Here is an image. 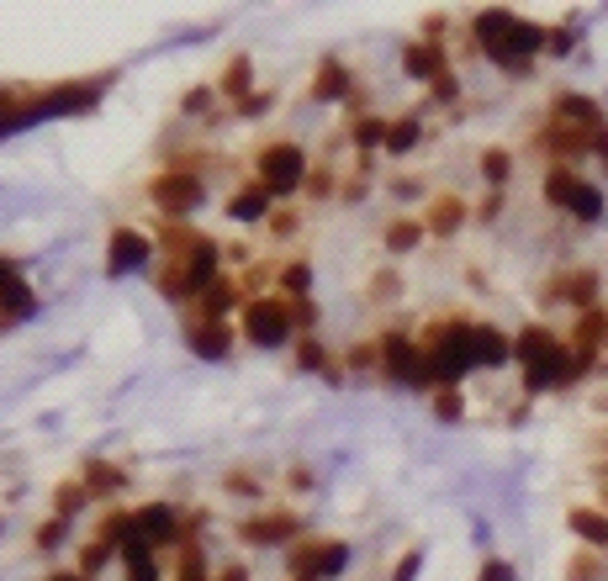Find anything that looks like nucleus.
I'll return each instance as SVG.
<instances>
[{"label":"nucleus","mask_w":608,"mask_h":581,"mask_svg":"<svg viewBox=\"0 0 608 581\" xmlns=\"http://www.w3.org/2000/svg\"><path fill=\"white\" fill-rule=\"evenodd\" d=\"M423 243V222H392V228H386V249L392 254H413Z\"/></svg>","instance_id":"obj_34"},{"label":"nucleus","mask_w":608,"mask_h":581,"mask_svg":"<svg viewBox=\"0 0 608 581\" xmlns=\"http://www.w3.org/2000/svg\"><path fill=\"white\" fill-rule=\"evenodd\" d=\"M265 222H270L275 238H291V233H297V212H270Z\"/></svg>","instance_id":"obj_48"},{"label":"nucleus","mask_w":608,"mask_h":581,"mask_svg":"<svg viewBox=\"0 0 608 581\" xmlns=\"http://www.w3.org/2000/svg\"><path fill=\"white\" fill-rule=\"evenodd\" d=\"M608 566H603V550H582L566 560V581H603Z\"/></svg>","instance_id":"obj_30"},{"label":"nucleus","mask_w":608,"mask_h":581,"mask_svg":"<svg viewBox=\"0 0 608 581\" xmlns=\"http://www.w3.org/2000/svg\"><path fill=\"white\" fill-rule=\"evenodd\" d=\"M180 106H186V111H196V117H201V111L212 106V85H196V90H186V101H180Z\"/></svg>","instance_id":"obj_49"},{"label":"nucleus","mask_w":608,"mask_h":581,"mask_svg":"<svg viewBox=\"0 0 608 581\" xmlns=\"http://www.w3.org/2000/svg\"><path fill=\"white\" fill-rule=\"evenodd\" d=\"M476 581H513V566L508 560H487V566L476 571Z\"/></svg>","instance_id":"obj_50"},{"label":"nucleus","mask_w":608,"mask_h":581,"mask_svg":"<svg viewBox=\"0 0 608 581\" xmlns=\"http://www.w3.org/2000/svg\"><path fill=\"white\" fill-rule=\"evenodd\" d=\"M275 212V196L265 191L260 180H249L244 191H233V201H228V217L233 222H260V217H270Z\"/></svg>","instance_id":"obj_16"},{"label":"nucleus","mask_w":608,"mask_h":581,"mask_svg":"<svg viewBox=\"0 0 608 581\" xmlns=\"http://www.w3.org/2000/svg\"><path fill=\"white\" fill-rule=\"evenodd\" d=\"M297 534H302L297 513H260V518L238 523V539H244V545H286V539H297Z\"/></svg>","instance_id":"obj_10"},{"label":"nucleus","mask_w":608,"mask_h":581,"mask_svg":"<svg viewBox=\"0 0 608 581\" xmlns=\"http://www.w3.org/2000/svg\"><path fill=\"white\" fill-rule=\"evenodd\" d=\"M48 581H90V576H80V571H53Z\"/></svg>","instance_id":"obj_55"},{"label":"nucleus","mask_w":608,"mask_h":581,"mask_svg":"<svg viewBox=\"0 0 608 581\" xmlns=\"http://www.w3.org/2000/svg\"><path fill=\"white\" fill-rule=\"evenodd\" d=\"M571 217H582V222H598V217H603V196H598V185H582L577 201H571Z\"/></svg>","instance_id":"obj_37"},{"label":"nucleus","mask_w":608,"mask_h":581,"mask_svg":"<svg viewBox=\"0 0 608 581\" xmlns=\"http://www.w3.org/2000/svg\"><path fill=\"white\" fill-rule=\"evenodd\" d=\"M418 566H423V550H408L397 560V571H392V581H413L418 576Z\"/></svg>","instance_id":"obj_47"},{"label":"nucleus","mask_w":608,"mask_h":581,"mask_svg":"<svg viewBox=\"0 0 608 581\" xmlns=\"http://www.w3.org/2000/svg\"><path fill=\"white\" fill-rule=\"evenodd\" d=\"M106 85H112V74H90V80L48 85V90H38V96H27V111H32V122H43V117H75V111H90V106L106 96Z\"/></svg>","instance_id":"obj_1"},{"label":"nucleus","mask_w":608,"mask_h":581,"mask_svg":"<svg viewBox=\"0 0 608 581\" xmlns=\"http://www.w3.org/2000/svg\"><path fill=\"white\" fill-rule=\"evenodd\" d=\"M149 254H154L149 233H138V228H112V238H106V275H133V270L149 265Z\"/></svg>","instance_id":"obj_8"},{"label":"nucleus","mask_w":608,"mask_h":581,"mask_svg":"<svg viewBox=\"0 0 608 581\" xmlns=\"http://www.w3.org/2000/svg\"><path fill=\"white\" fill-rule=\"evenodd\" d=\"M386 127H392V122H381V117H360L349 138H355V148H386Z\"/></svg>","instance_id":"obj_36"},{"label":"nucleus","mask_w":608,"mask_h":581,"mask_svg":"<svg viewBox=\"0 0 608 581\" xmlns=\"http://www.w3.org/2000/svg\"><path fill=\"white\" fill-rule=\"evenodd\" d=\"M186 339H191V354L201 360H223L233 349V328L228 323H201V317H186Z\"/></svg>","instance_id":"obj_11"},{"label":"nucleus","mask_w":608,"mask_h":581,"mask_svg":"<svg viewBox=\"0 0 608 581\" xmlns=\"http://www.w3.org/2000/svg\"><path fill=\"white\" fill-rule=\"evenodd\" d=\"M291 581H323L318 571H297V576H291Z\"/></svg>","instance_id":"obj_56"},{"label":"nucleus","mask_w":608,"mask_h":581,"mask_svg":"<svg viewBox=\"0 0 608 581\" xmlns=\"http://www.w3.org/2000/svg\"><path fill=\"white\" fill-rule=\"evenodd\" d=\"M133 534L138 539H149V545H180L186 539V518H180L170 502H143V508L133 513Z\"/></svg>","instance_id":"obj_6"},{"label":"nucleus","mask_w":608,"mask_h":581,"mask_svg":"<svg viewBox=\"0 0 608 581\" xmlns=\"http://www.w3.org/2000/svg\"><path fill=\"white\" fill-rule=\"evenodd\" d=\"M312 101H355V80H349V69L339 59H323L318 64V74H312Z\"/></svg>","instance_id":"obj_12"},{"label":"nucleus","mask_w":608,"mask_h":581,"mask_svg":"<svg viewBox=\"0 0 608 581\" xmlns=\"http://www.w3.org/2000/svg\"><path fill=\"white\" fill-rule=\"evenodd\" d=\"M503 360H513V344L503 339L497 328H487V323H476V339H471V365H503Z\"/></svg>","instance_id":"obj_20"},{"label":"nucleus","mask_w":608,"mask_h":581,"mask_svg":"<svg viewBox=\"0 0 608 581\" xmlns=\"http://www.w3.org/2000/svg\"><path fill=\"white\" fill-rule=\"evenodd\" d=\"M598 497H603V508H608V481H603V492H598Z\"/></svg>","instance_id":"obj_57"},{"label":"nucleus","mask_w":608,"mask_h":581,"mask_svg":"<svg viewBox=\"0 0 608 581\" xmlns=\"http://www.w3.org/2000/svg\"><path fill=\"white\" fill-rule=\"evenodd\" d=\"M112 555H117V545H106V539H90V545L80 550V576L96 581L106 566H112Z\"/></svg>","instance_id":"obj_33"},{"label":"nucleus","mask_w":608,"mask_h":581,"mask_svg":"<svg viewBox=\"0 0 608 581\" xmlns=\"http://www.w3.org/2000/svg\"><path fill=\"white\" fill-rule=\"evenodd\" d=\"M302 191H307V196H334V170H323V164H318V170H307V185H302Z\"/></svg>","instance_id":"obj_43"},{"label":"nucleus","mask_w":608,"mask_h":581,"mask_svg":"<svg viewBox=\"0 0 608 581\" xmlns=\"http://www.w3.org/2000/svg\"><path fill=\"white\" fill-rule=\"evenodd\" d=\"M11 280H22V265L11 254H0V286H11Z\"/></svg>","instance_id":"obj_53"},{"label":"nucleus","mask_w":608,"mask_h":581,"mask_svg":"<svg viewBox=\"0 0 608 581\" xmlns=\"http://www.w3.org/2000/svg\"><path fill=\"white\" fill-rule=\"evenodd\" d=\"M254 164H260V185L270 196H291L307 185V154L297 143H265Z\"/></svg>","instance_id":"obj_2"},{"label":"nucleus","mask_w":608,"mask_h":581,"mask_svg":"<svg viewBox=\"0 0 608 581\" xmlns=\"http://www.w3.org/2000/svg\"><path fill=\"white\" fill-rule=\"evenodd\" d=\"M508 170H513L508 148H487V154H482V175H487V185H497V191H503V185H508Z\"/></svg>","instance_id":"obj_35"},{"label":"nucleus","mask_w":608,"mask_h":581,"mask_svg":"<svg viewBox=\"0 0 608 581\" xmlns=\"http://www.w3.org/2000/svg\"><path fill=\"white\" fill-rule=\"evenodd\" d=\"M180 270H186V291H191V302H196L201 291H212L217 280H223V249H217L212 238H201L196 249L180 259Z\"/></svg>","instance_id":"obj_9"},{"label":"nucleus","mask_w":608,"mask_h":581,"mask_svg":"<svg viewBox=\"0 0 608 581\" xmlns=\"http://www.w3.org/2000/svg\"><path fill=\"white\" fill-rule=\"evenodd\" d=\"M545 48H550V53H566V48H571V32H566V27H561V32H550V37H545Z\"/></svg>","instance_id":"obj_54"},{"label":"nucleus","mask_w":608,"mask_h":581,"mask_svg":"<svg viewBox=\"0 0 608 581\" xmlns=\"http://www.w3.org/2000/svg\"><path fill=\"white\" fill-rule=\"evenodd\" d=\"M249 80H254V64L244 59V53H238V59H233V64L223 69V80H217V90H223V96H228V101L238 106V101L249 96Z\"/></svg>","instance_id":"obj_26"},{"label":"nucleus","mask_w":608,"mask_h":581,"mask_svg":"<svg viewBox=\"0 0 608 581\" xmlns=\"http://www.w3.org/2000/svg\"><path fill=\"white\" fill-rule=\"evenodd\" d=\"M418 138H423L418 117H397L392 127H386V148H392V154H408V148H418Z\"/></svg>","instance_id":"obj_32"},{"label":"nucleus","mask_w":608,"mask_h":581,"mask_svg":"<svg viewBox=\"0 0 608 581\" xmlns=\"http://www.w3.org/2000/svg\"><path fill=\"white\" fill-rule=\"evenodd\" d=\"M297 365H302V370H323V376H334V365H328V354H323L318 339H302V344H297Z\"/></svg>","instance_id":"obj_38"},{"label":"nucleus","mask_w":608,"mask_h":581,"mask_svg":"<svg viewBox=\"0 0 608 581\" xmlns=\"http://www.w3.org/2000/svg\"><path fill=\"white\" fill-rule=\"evenodd\" d=\"M38 312V296H32L27 280H11V286H0V317H32Z\"/></svg>","instance_id":"obj_25"},{"label":"nucleus","mask_w":608,"mask_h":581,"mask_svg":"<svg viewBox=\"0 0 608 581\" xmlns=\"http://www.w3.org/2000/svg\"><path fill=\"white\" fill-rule=\"evenodd\" d=\"M545 37H550V32H545L540 22H524V16H519V22H513V32L503 37V48L492 53V59H497V69H508V74L529 69V64H534V53L545 48Z\"/></svg>","instance_id":"obj_7"},{"label":"nucleus","mask_w":608,"mask_h":581,"mask_svg":"<svg viewBox=\"0 0 608 581\" xmlns=\"http://www.w3.org/2000/svg\"><path fill=\"white\" fill-rule=\"evenodd\" d=\"M233 111H238V117H265V111H270V96H265V90H249V96L238 101Z\"/></svg>","instance_id":"obj_44"},{"label":"nucleus","mask_w":608,"mask_h":581,"mask_svg":"<svg viewBox=\"0 0 608 581\" xmlns=\"http://www.w3.org/2000/svg\"><path fill=\"white\" fill-rule=\"evenodd\" d=\"M201 196H207V185H201V175H191V170H170V175H159V180L149 185V201H154L170 222L191 217L196 206H201Z\"/></svg>","instance_id":"obj_5"},{"label":"nucleus","mask_w":608,"mask_h":581,"mask_svg":"<svg viewBox=\"0 0 608 581\" xmlns=\"http://www.w3.org/2000/svg\"><path fill=\"white\" fill-rule=\"evenodd\" d=\"M127 481H133V476H127L117 460H85V492H90V497H101V492H122Z\"/></svg>","instance_id":"obj_22"},{"label":"nucleus","mask_w":608,"mask_h":581,"mask_svg":"<svg viewBox=\"0 0 608 581\" xmlns=\"http://www.w3.org/2000/svg\"><path fill=\"white\" fill-rule=\"evenodd\" d=\"M556 122L582 127V133H598L603 111H598V101H587V96H556Z\"/></svg>","instance_id":"obj_19"},{"label":"nucleus","mask_w":608,"mask_h":581,"mask_svg":"<svg viewBox=\"0 0 608 581\" xmlns=\"http://www.w3.org/2000/svg\"><path fill=\"white\" fill-rule=\"evenodd\" d=\"M402 69L413 74V80H439V74H445V48L439 43H429V37H418V43H408L402 48Z\"/></svg>","instance_id":"obj_14"},{"label":"nucleus","mask_w":608,"mask_h":581,"mask_svg":"<svg viewBox=\"0 0 608 581\" xmlns=\"http://www.w3.org/2000/svg\"><path fill=\"white\" fill-rule=\"evenodd\" d=\"M397 291H402V275H397V270H381V275H371V286H365V296H371V302H392Z\"/></svg>","instance_id":"obj_39"},{"label":"nucleus","mask_w":608,"mask_h":581,"mask_svg":"<svg viewBox=\"0 0 608 581\" xmlns=\"http://www.w3.org/2000/svg\"><path fill=\"white\" fill-rule=\"evenodd\" d=\"M429 90H434V101H439V106H445V101H455V96H460V80H455V74L445 69V74H439V80H434Z\"/></svg>","instance_id":"obj_45"},{"label":"nucleus","mask_w":608,"mask_h":581,"mask_svg":"<svg viewBox=\"0 0 608 581\" xmlns=\"http://www.w3.org/2000/svg\"><path fill=\"white\" fill-rule=\"evenodd\" d=\"M64 529H69V518H48L43 529H38V539H32V545H38L43 555H48V550H59V539H64Z\"/></svg>","instance_id":"obj_42"},{"label":"nucleus","mask_w":608,"mask_h":581,"mask_svg":"<svg viewBox=\"0 0 608 581\" xmlns=\"http://www.w3.org/2000/svg\"><path fill=\"white\" fill-rule=\"evenodd\" d=\"M318 323V312H312V302L302 296V302H291V328H312Z\"/></svg>","instance_id":"obj_51"},{"label":"nucleus","mask_w":608,"mask_h":581,"mask_svg":"<svg viewBox=\"0 0 608 581\" xmlns=\"http://www.w3.org/2000/svg\"><path fill=\"white\" fill-rule=\"evenodd\" d=\"M286 486H297V492H307V486H318V481H312V471H307V465H291Z\"/></svg>","instance_id":"obj_52"},{"label":"nucleus","mask_w":608,"mask_h":581,"mask_svg":"<svg viewBox=\"0 0 608 581\" xmlns=\"http://www.w3.org/2000/svg\"><path fill=\"white\" fill-rule=\"evenodd\" d=\"M32 111H27V96H16V90H0V138L16 133V127H27Z\"/></svg>","instance_id":"obj_28"},{"label":"nucleus","mask_w":608,"mask_h":581,"mask_svg":"<svg viewBox=\"0 0 608 581\" xmlns=\"http://www.w3.org/2000/svg\"><path fill=\"white\" fill-rule=\"evenodd\" d=\"M513 22H519V16H513V11H503V6H492V11H476V22H471V37H476V43H487V53H497V48H503V37L513 32Z\"/></svg>","instance_id":"obj_18"},{"label":"nucleus","mask_w":608,"mask_h":581,"mask_svg":"<svg viewBox=\"0 0 608 581\" xmlns=\"http://www.w3.org/2000/svg\"><path fill=\"white\" fill-rule=\"evenodd\" d=\"M275 280H281V291L291 296V302H302V296L312 291V265H307V259H291V265L275 275Z\"/></svg>","instance_id":"obj_31"},{"label":"nucleus","mask_w":608,"mask_h":581,"mask_svg":"<svg viewBox=\"0 0 608 581\" xmlns=\"http://www.w3.org/2000/svg\"><path fill=\"white\" fill-rule=\"evenodd\" d=\"M582 185H587V180L571 170V164H556V170L545 175V201H550V206H566V212H571V201H577Z\"/></svg>","instance_id":"obj_23"},{"label":"nucleus","mask_w":608,"mask_h":581,"mask_svg":"<svg viewBox=\"0 0 608 581\" xmlns=\"http://www.w3.org/2000/svg\"><path fill=\"white\" fill-rule=\"evenodd\" d=\"M381 349V370L386 381H402V386H434V370H429V354H423L408 333H386V339L376 344Z\"/></svg>","instance_id":"obj_4"},{"label":"nucleus","mask_w":608,"mask_h":581,"mask_svg":"<svg viewBox=\"0 0 608 581\" xmlns=\"http://www.w3.org/2000/svg\"><path fill=\"white\" fill-rule=\"evenodd\" d=\"M180 581H212V576H207V555H201L196 545L180 555Z\"/></svg>","instance_id":"obj_41"},{"label":"nucleus","mask_w":608,"mask_h":581,"mask_svg":"<svg viewBox=\"0 0 608 581\" xmlns=\"http://www.w3.org/2000/svg\"><path fill=\"white\" fill-rule=\"evenodd\" d=\"M90 502L85 492V481H64V486H53V518H75L80 508Z\"/></svg>","instance_id":"obj_29"},{"label":"nucleus","mask_w":608,"mask_h":581,"mask_svg":"<svg viewBox=\"0 0 608 581\" xmlns=\"http://www.w3.org/2000/svg\"><path fill=\"white\" fill-rule=\"evenodd\" d=\"M571 534H577V539H587V550H608V513L571 508Z\"/></svg>","instance_id":"obj_24"},{"label":"nucleus","mask_w":608,"mask_h":581,"mask_svg":"<svg viewBox=\"0 0 608 581\" xmlns=\"http://www.w3.org/2000/svg\"><path fill=\"white\" fill-rule=\"evenodd\" d=\"M434 412H439L445 423H455L460 412H466V402H460V386H439V391H434Z\"/></svg>","instance_id":"obj_40"},{"label":"nucleus","mask_w":608,"mask_h":581,"mask_svg":"<svg viewBox=\"0 0 608 581\" xmlns=\"http://www.w3.org/2000/svg\"><path fill=\"white\" fill-rule=\"evenodd\" d=\"M344 566H349V545H344V539H323L318 560H312V571H318L323 581H334V576H344Z\"/></svg>","instance_id":"obj_27"},{"label":"nucleus","mask_w":608,"mask_h":581,"mask_svg":"<svg viewBox=\"0 0 608 581\" xmlns=\"http://www.w3.org/2000/svg\"><path fill=\"white\" fill-rule=\"evenodd\" d=\"M228 492H238V497H260V481H254V476H244V471H228Z\"/></svg>","instance_id":"obj_46"},{"label":"nucleus","mask_w":608,"mask_h":581,"mask_svg":"<svg viewBox=\"0 0 608 581\" xmlns=\"http://www.w3.org/2000/svg\"><path fill=\"white\" fill-rule=\"evenodd\" d=\"M460 222H466V201H460V196H434L429 222H423V233L450 238V233H460Z\"/></svg>","instance_id":"obj_21"},{"label":"nucleus","mask_w":608,"mask_h":581,"mask_svg":"<svg viewBox=\"0 0 608 581\" xmlns=\"http://www.w3.org/2000/svg\"><path fill=\"white\" fill-rule=\"evenodd\" d=\"M540 148H545V154H561V159H582L587 148H593V133L566 127V122H550L545 133H540Z\"/></svg>","instance_id":"obj_15"},{"label":"nucleus","mask_w":608,"mask_h":581,"mask_svg":"<svg viewBox=\"0 0 608 581\" xmlns=\"http://www.w3.org/2000/svg\"><path fill=\"white\" fill-rule=\"evenodd\" d=\"M122 566H127V581H159V560H154V545L138 534L122 539Z\"/></svg>","instance_id":"obj_17"},{"label":"nucleus","mask_w":608,"mask_h":581,"mask_svg":"<svg viewBox=\"0 0 608 581\" xmlns=\"http://www.w3.org/2000/svg\"><path fill=\"white\" fill-rule=\"evenodd\" d=\"M233 302H244V291L233 286V280L223 275L212 291H201L196 302H191V312L201 317V323H228V312H233Z\"/></svg>","instance_id":"obj_13"},{"label":"nucleus","mask_w":608,"mask_h":581,"mask_svg":"<svg viewBox=\"0 0 608 581\" xmlns=\"http://www.w3.org/2000/svg\"><path fill=\"white\" fill-rule=\"evenodd\" d=\"M244 339L254 349H275L291 339V302L281 296H249L244 302Z\"/></svg>","instance_id":"obj_3"}]
</instances>
